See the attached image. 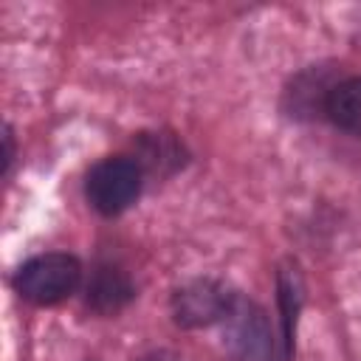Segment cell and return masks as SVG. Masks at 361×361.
<instances>
[{
	"instance_id": "cell-1",
	"label": "cell",
	"mask_w": 361,
	"mask_h": 361,
	"mask_svg": "<svg viewBox=\"0 0 361 361\" xmlns=\"http://www.w3.org/2000/svg\"><path fill=\"white\" fill-rule=\"evenodd\" d=\"M79 279H82L79 259L62 251H51L23 262L14 276V288L23 299L34 305H56L79 288Z\"/></svg>"
},
{
	"instance_id": "cell-2",
	"label": "cell",
	"mask_w": 361,
	"mask_h": 361,
	"mask_svg": "<svg viewBox=\"0 0 361 361\" xmlns=\"http://www.w3.org/2000/svg\"><path fill=\"white\" fill-rule=\"evenodd\" d=\"M141 183H144V166L135 158L113 155V158L99 161L87 172L85 195H87V203L99 214L113 217L138 200Z\"/></svg>"
},
{
	"instance_id": "cell-3",
	"label": "cell",
	"mask_w": 361,
	"mask_h": 361,
	"mask_svg": "<svg viewBox=\"0 0 361 361\" xmlns=\"http://www.w3.org/2000/svg\"><path fill=\"white\" fill-rule=\"evenodd\" d=\"M234 310V293L217 279H195L172 296L175 322L183 327H206L228 319Z\"/></svg>"
},
{
	"instance_id": "cell-4",
	"label": "cell",
	"mask_w": 361,
	"mask_h": 361,
	"mask_svg": "<svg viewBox=\"0 0 361 361\" xmlns=\"http://www.w3.org/2000/svg\"><path fill=\"white\" fill-rule=\"evenodd\" d=\"M324 113L338 130L361 135V76L333 85L324 96Z\"/></svg>"
},
{
	"instance_id": "cell-5",
	"label": "cell",
	"mask_w": 361,
	"mask_h": 361,
	"mask_svg": "<svg viewBox=\"0 0 361 361\" xmlns=\"http://www.w3.org/2000/svg\"><path fill=\"white\" fill-rule=\"evenodd\" d=\"M133 299V282L118 268H99L87 282V305L99 313H116Z\"/></svg>"
},
{
	"instance_id": "cell-6",
	"label": "cell",
	"mask_w": 361,
	"mask_h": 361,
	"mask_svg": "<svg viewBox=\"0 0 361 361\" xmlns=\"http://www.w3.org/2000/svg\"><path fill=\"white\" fill-rule=\"evenodd\" d=\"M3 141H6V158H3V169L8 172V166H11V161H14V144H11V133L6 130V135H3Z\"/></svg>"
},
{
	"instance_id": "cell-7",
	"label": "cell",
	"mask_w": 361,
	"mask_h": 361,
	"mask_svg": "<svg viewBox=\"0 0 361 361\" xmlns=\"http://www.w3.org/2000/svg\"><path fill=\"white\" fill-rule=\"evenodd\" d=\"M141 361H180L178 355H172V353H166V350H161V353H152V355H144Z\"/></svg>"
}]
</instances>
